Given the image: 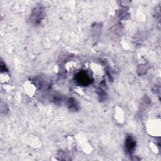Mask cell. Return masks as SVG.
Masks as SVG:
<instances>
[{
	"label": "cell",
	"mask_w": 161,
	"mask_h": 161,
	"mask_svg": "<svg viewBox=\"0 0 161 161\" xmlns=\"http://www.w3.org/2000/svg\"><path fill=\"white\" fill-rule=\"evenodd\" d=\"M76 80L79 84L84 86L91 83V79L85 72H81L78 73L76 75Z\"/></svg>",
	"instance_id": "obj_1"
},
{
	"label": "cell",
	"mask_w": 161,
	"mask_h": 161,
	"mask_svg": "<svg viewBox=\"0 0 161 161\" xmlns=\"http://www.w3.org/2000/svg\"><path fill=\"white\" fill-rule=\"evenodd\" d=\"M69 106L71 108V109H77V104L76 103V101L70 98L69 100Z\"/></svg>",
	"instance_id": "obj_3"
},
{
	"label": "cell",
	"mask_w": 161,
	"mask_h": 161,
	"mask_svg": "<svg viewBox=\"0 0 161 161\" xmlns=\"http://www.w3.org/2000/svg\"><path fill=\"white\" fill-rule=\"evenodd\" d=\"M136 146V142L131 136H128L125 142V148L126 152L129 153H131L135 150Z\"/></svg>",
	"instance_id": "obj_2"
}]
</instances>
